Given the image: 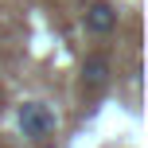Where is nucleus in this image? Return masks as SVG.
Here are the masks:
<instances>
[{
  "label": "nucleus",
  "mask_w": 148,
  "mask_h": 148,
  "mask_svg": "<svg viewBox=\"0 0 148 148\" xmlns=\"http://www.w3.org/2000/svg\"><path fill=\"white\" fill-rule=\"evenodd\" d=\"M109 74H113L109 55H86V59H82V86L101 90L105 82H109Z\"/></svg>",
  "instance_id": "3"
},
{
  "label": "nucleus",
  "mask_w": 148,
  "mask_h": 148,
  "mask_svg": "<svg viewBox=\"0 0 148 148\" xmlns=\"http://www.w3.org/2000/svg\"><path fill=\"white\" fill-rule=\"evenodd\" d=\"M16 125H20V133L27 136V140H35V144H43V140H51V133H55V113L47 109L43 101H23L20 109H16Z\"/></svg>",
  "instance_id": "1"
},
{
  "label": "nucleus",
  "mask_w": 148,
  "mask_h": 148,
  "mask_svg": "<svg viewBox=\"0 0 148 148\" xmlns=\"http://www.w3.org/2000/svg\"><path fill=\"white\" fill-rule=\"evenodd\" d=\"M82 23H86L90 35H109V31H117V8L109 0H94L82 16Z\"/></svg>",
  "instance_id": "2"
}]
</instances>
